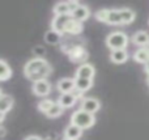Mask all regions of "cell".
I'll use <instances>...</instances> for the list:
<instances>
[{
    "instance_id": "cell-1",
    "label": "cell",
    "mask_w": 149,
    "mask_h": 140,
    "mask_svg": "<svg viewBox=\"0 0 149 140\" xmlns=\"http://www.w3.org/2000/svg\"><path fill=\"white\" fill-rule=\"evenodd\" d=\"M51 72V65L43 58H33V59L28 60L26 64L24 65V73L28 79L31 81H39L45 80Z\"/></svg>"
},
{
    "instance_id": "cell-2",
    "label": "cell",
    "mask_w": 149,
    "mask_h": 140,
    "mask_svg": "<svg viewBox=\"0 0 149 140\" xmlns=\"http://www.w3.org/2000/svg\"><path fill=\"white\" fill-rule=\"evenodd\" d=\"M95 122V118L92 113H88L82 109H79L71 115V123L77 127H80L81 130H86L90 128Z\"/></svg>"
},
{
    "instance_id": "cell-3",
    "label": "cell",
    "mask_w": 149,
    "mask_h": 140,
    "mask_svg": "<svg viewBox=\"0 0 149 140\" xmlns=\"http://www.w3.org/2000/svg\"><path fill=\"white\" fill-rule=\"evenodd\" d=\"M95 18L102 22L111 24V25H118L123 24L120 15V9H110V8H103L95 12Z\"/></svg>"
},
{
    "instance_id": "cell-4",
    "label": "cell",
    "mask_w": 149,
    "mask_h": 140,
    "mask_svg": "<svg viewBox=\"0 0 149 140\" xmlns=\"http://www.w3.org/2000/svg\"><path fill=\"white\" fill-rule=\"evenodd\" d=\"M106 45L110 47L111 50H118V49H126L128 45V37L123 31H111L107 37H106Z\"/></svg>"
},
{
    "instance_id": "cell-5",
    "label": "cell",
    "mask_w": 149,
    "mask_h": 140,
    "mask_svg": "<svg viewBox=\"0 0 149 140\" xmlns=\"http://www.w3.org/2000/svg\"><path fill=\"white\" fill-rule=\"evenodd\" d=\"M63 50L67 52L70 59L72 60L73 63H81V64H84L85 60L88 59V52L81 45H70V46H64Z\"/></svg>"
},
{
    "instance_id": "cell-6",
    "label": "cell",
    "mask_w": 149,
    "mask_h": 140,
    "mask_svg": "<svg viewBox=\"0 0 149 140\" xmlns=\"http://www.w3.org/2000/svg\"><path fill=\"white\" fill-rule=\"evenodd\" d=\"M72 20V16L70 15H56L51 21V29L58 31L59 34L65 33V28H67L68 22Z\"/></svg>"
},
{
    "instance_id": "cell-7",
    "label": "cell",
    "mask_w": 149,
    "mask_h": 140,
    "mask_svg": "<svg viewBox=\"0 0 149 140\" xmlns=\"http://www.w3.org/2000/svg\"><path fill=\"white\" fill-rule=\"evenodd\" d=\"M81 109L88 113L94 114L98 109H100V101L95 97H86L81 101Z\"/></svg>"
},
{
    "instance_id": "cell-8",
    "label": "cell",
    "mask_w": 149,
    "mask_h": 140,
    "mask_svg": "<svg viewBox=\"0 0 149 140\" xmlns=\"http://www.w3.org/2000/svg\"><path fill=\"white\" fill-rule=\"evenodd\" d=\"M94 76V67L90 63H84L80 64L79 68L76 70V77H82V79H90L92 80Z\"/></svg>"
},
{
    "instance_id": "cell-9",
    "label": "cell",
    "mask_w": 149,
    "mask_h": 140,
    "mask_svg": "<svg viewBox=\"0 0 149 140\" xmlns=\"http://www.w3.org/2000/svg\"><path fill=\"white\" fill-rule=\"evenodd\" d=\"M13 106V98L9 96V94H1V97H0V120H4V117H5V113L8 111V110H10Z\"/></svg>"
},
{
    "instance_id": "cell-10",
    "label": "cell",
    "mask_w": 149,
    "mask_h": 140,
    "mask_svg": "<svg viewBox=\"0 0 149 140\" xmlns=\"http://www.w3.org/2000/svg\"><path fill=\"white\" fill-rule=\"evenodd\" d=\"M33 92L37 96H41V97L47 96L50 92V83L46 79H45V80L36 81V83L33 84Z\"/></svg>"
},
{
    "instance_id": "cell-11",
    "label": "cell",
    "mask_w": 149,
    "mask_h": 140,
    "mask_svg": "<svg viewBox=\"0 0 149 140\" xmlns=\"http://www.w3.org/2000/svg\"><path fill=\"white\" fill-rule=\"evenodd\" d=\"M58 89L60 93H70L74 89V79L72 77H63L58 81Z\"/></svg>"
},
{
    "instance_id": "cell-12",
    "label": "cell",
    "mask_w": 149,
    "mask_h": 140,
    "mask_svg": "<svg viewBox=\"0 0 149 140\" xmlns=\"http://www.w3.org/2000/svg\"><path fill=\"white\" fill-rule=\"evenodd\" d=\"M76 100H77V97L74 96L72 92H70V93L60 94L59 98H58V102H59L63 107H72L74 105V102H76Z\"/></svg>"
},
{
    "instance_id": "cell-13",
    "label": "cell",
    "mask_w": 149,
    "mask_h": 140,
    "mask_svg": "<svg viewBox=\"0 0 149 140\" xmlns=\"http://www.w3.org/2000/svg\"><path fill=\"white\" fill-rule=\"evenodd\" d=\"M81 134H82V130L80 127H77V126H74V125H68L67 127H65V130H64V138L65 139H72V140H77L81 136Z\"/></svg>"
},
{
    "instance_id": "cell-14",
    "label": "cell",
    "mask_w": 149,
    "mask_h": 140,
    "mask_svg": "<svg viewBox=\"0 0 149 140\" xmlns=\"http://www.w3.org/2000/svg\"><path fill=\"white\" fill-rule=\"evenodd\" d=\"M71 16H72L74 20H77V21L81 22V21H84L85 18H88V16H89V8L84 4H80L79 7L71 13Z\"/></svg>"
},
{
    "instance_id": "cell-15",
    "label": "cell",
    "mask_w": 149,
    "mask_h": 140,
    "mask_svg": "<svg viewBox=\"0 0 149 140\" xmlns=\"http://www.w3.org/2000/svg\"><path fill=\"white\" fill-rule=\"evenodd\" d=\"M132 42L135 45H139V46H143L144 47L145 45L149 43V34L144 30H139L132 36Z\"/></svg>"
},
{
    "instance_id": "cell-16",
    "label": "cell",
    "mask_w": 149,
    "mask_h": 140,
    "mask_svg": "<svg viewBox=\"0 0 149 140\" xmlns=\"http://www.w3.org/2000/svg\"><path fill=\"white\" fill-rule=\"evenodd\" d=\"M127 51L124 49H118V50H111L110 52V59L114 63H123L127 60Z\"/></svg>"
},
{
    "instance_id": "cell-17",
    "label": "cell",
    "mask_w": 149,
    "mask_h": 140,
    "mask_svg": "<svg viewBox=\"0 0 149 140\" xmlns=\"http://www.w3.org/2000/svg\"><path fill=\"white\" fill-rule=\"evenodd\" d=\"M134 59L136 60V62L139 63H147L149 60V47H140V49H137L136 51H135L134 54Z\"/></svg>"
},
{
    "instance_id": "cell-18",
    "label": "cell",
    "mask_w": 149,
    "mask_h": 140,
    "mask_svg": "<svg viewBox=\"0 0 149 140\" xmlns=\"http://www.w3.org/2000/svg\"><path fill=\"white\" fill-rule=\"evenodd\" d=\"M81 31H82V22L74 20V18L72 17V20L68 22L67 28H65V33H70V34L76 36V34H80Z\"/></svg>"
},
{
    "instance_id": "cell-19",
    "label": "cell",
    "mask_w": 149,
    "mask_h": 140,
    "mask_svg": "<svg viewBox=\"0 0 149 140\" xmlns=\"http://www.w3.org/2000/svg\"><path fill=\"white\" fill-rule=\"evenodd\" d=\"M92 86V80L90 79H82V77H74V88L81 92H85Z\"/></svg>"
},
{
    "instance_id": "cell-20",
    "label": "cell",
    "mask_w": 149,
    "mask_h": 140,
    "mask_svg": "<svg viewBox=\"0 0 149 140\" xmlns=\"http://www.w3.org/2000/svg\"><path fill=\"white\" fill-rule=\"evenodd\" d=\"M54 13L56 15H70L71 9L70 5H68V1H58L56 4L54 5Z\"/></svg>"
},
{
    "instance_id": "cell-21",
    "label": "cell",
    "mask_w": 149,
    "mask_h": 140,
    "mask_svg": "<svg viewBox=\"0 0 149 140\" xmlns=\"http://www.w3.org/2000/svg\"><path fill=\"white\" fill-rule=\"evenodd\" d=\"M12 75V70L4 59H0V80H7Z\"/></svg>"
},
{
    "instance_id": "cell-22",
    "label": "cell",
    "mask_w": 149,
    "mask_h": 140,
    "mask_svg": "<svg viewBox=\"0 0 149 140\" xmlns=\"http://www.w3.org/2000/svg\"><path fill=\"white\" fill-rule=\"evenodd\" d=\"M120 15H122V20L123 24H130L134 21L135 18V12L131 8H120Z\"/></svg>"
},
{
    "instance_id": "cell-23",
    "label": "cell",
    "mask_w": 149,
    "mask_h": 140,
    "mask_svg": "<svg viewBox=\"0 0 149 140\" xmlns=\"http://www.w3.org/2000/svg\"><path fill=\"white\" fill-rule=\"evenodd\" d=\"M60 37H62V34H59L58 31L55 30H49L46 31V34H45V39H46L47 43H51V45H55L58 43V42L60 41Z\"/></svg>"
},
{
    "instance_id": "cell-24",
    "label": "cell",
    "mask_w": 149,
    "mask_h": 140,
    "mask_svg": "<svg viewBox=\"0 0 149 140\" xmlns=\"http://www.w3.org/2000/svg\"><path fill=\"white\" fill-rule=\"evenodd\" d=\"M63 109H64V107H63L62 105L59 104V102H55V104L52 105L51 109H50L49 111L46 113V115L49 118H58L63 113Z\"/></svg>"
},
{
    "instance_id": "cell-25",
    "label": "cell",
    "mask_w": 149,
    "mask_h": 140,
    "mask_svg": "<svg viewBox=\"0 0 149 140\" xmlns=\"http://www.w3.org/2000/svg\"><path fill=\"white\" fill-rule=\"evenodd\" d=\"M54 104H55V102L52 101V100L45 98V100H42L41 102H38V109L41 110V111H43V113H47L52 107V105H54Z\"/></svg>"
},
{
    "instance_id": "cell-26",
    "label": "cell",
    "mask_w": 149,
    "mask_h": 140,
    "mask_svg": "<svg viewBox=\"0 0 149 140\" xmlns=\"http://www.w3.org/2000/svg\"><path fill=\"white\" fill-rule=\"evenodd\" d=\"M33 52L36 55H38V58H41L39 55H43L45 54V47H42V46H36V47H33Z\"/></svg>"
},
{
    "instance_id": "cell-27",
    "label": "cell",
    "mask_w": 149,
    "mask_h": 140,
    "mask_svg": "<svg viewBox=\"0 0 149 140\" xmlns=\"http://www.w3.org/2000/svg\"><path fill=\"white\" fill-rule=\"evenodd\" d=\"M68 5H70L71 13H72L73 10L76 9V8H77V7H79V5H80V3H77V1H73V0H72V1H68Z\"/></svg>"
},
{
    "instance_id": "cell-28",
    "label": "cell",
    "mask_w": 149,
    "mask_h": 140,
    "mask_svg": "<svg viewBox=\"0 0 149 140\" xmlns=\"http://www.w3.org/2000/svg\"><path fill=\"white\" fill-rule=\"evenodd\" d=\"M24 140H42V138L38 136V135H29V136H26Z\"/></svg>"
},
{
    "instance_id": "cell-29",
    "label": "cell",
    "mask_w": 149,
    "mask_h": 140,
    "mask_svg": "<svg viewBox=\"0 0 149 140\" xmlns=\"http://www.w3.org/2000/svg\"><path fill=\"white\" fill-rule=\"evenodd\" d=\"M72 93H73V94H74V96H76V97H77V98L82 96V92H81V91H79V89H76V88H74L73 91H72Z\"/></svg>"
},
{
    "instance_id": "cell-30",
    "label": "cell",
    "mask_w": 149,
    "mask_h": 140,
    "mask_svg": "<svg viewBox=\"0 0 149 140\" xmlns=\"http://www.w3.org/2000/svg\"><path fill=\"white\" fill-rule=\"evenodd\" d=\"M144 70H145V72H147L148 75H149V60H148L147 63H145V65H144Z\"/></svg>"
},
{
    "instance_id": "cell-31",
    "label": "cell",
    "mask_w": 149,
    "mask_h": 140,
    "mask_svg": "<svg viewBox=\"0 0 149 140\" xmlns=\"http://www.w3.org/2000/svg\"><path fill=\"white\" fill-rule=\"evenodd\" d=\"M5 136V128H4V126H1V138H4Z\"/></svg>"
},
{
    "instance_id": "cell-32",
    "label": "cell",
    "mask_w": 149,
    "mask_h": 140,
    "mask_svg": "<svg viewBox=\"0 0 149 140\" xmlns=\"http://www.w3.org/2000/svg\"><path fill=\"white\" fill-rule=\"evenodd\" d=\"M147 80H148V84H149V75L147 76Z\"/></svg>"
},
{
    "instance_id": "cell-33",
    "label": "cell",
    "mask_w": 149,
    "mask_h": 140,
    "mask_svg": "<svg viewBox=\"0 0 149 140\" xmlns=\"http://www.w3.org/2000/svg\"><path fill=\"white\" fill-rule=\"evenodd\" d=\"M63 140H72V139H65V138H64V139H63Z\"/></svg>"
}]
</instances>
